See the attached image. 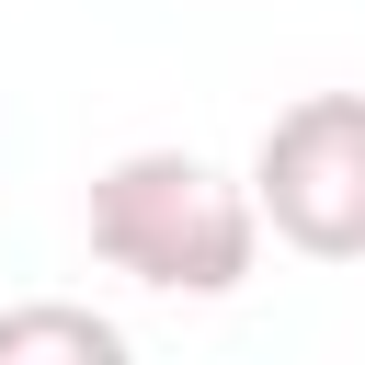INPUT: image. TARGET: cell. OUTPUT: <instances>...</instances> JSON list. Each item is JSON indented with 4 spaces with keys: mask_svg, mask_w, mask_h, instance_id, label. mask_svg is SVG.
<instances>
[{
    "mask_svg": "<svg viewBox=\"0 0 365 365\" xmlns=\"http://www.w3.org/2000/svg\"><path fill=\"white\" fill-rule=\"evenodd\" d=\"M91 251L148 297H240L262 262V205L194 148H125L91 171Z\"/></svg>",
    "mask_w": 365,
    "mask_h": 365,
    "instance_id": "cell-1",
    "label": "cell"
},
{
    "mask_svg": "<svg viewBox=\"0 0 365 365\" xmlns=\"http://www.w3.org/2000/svg\"><path fill=\"white\" fill-rule=\"evenodd\" d=\"M251 205L308 262H365V91H297L251 148Z\"/></svg>",
    "mask_w": 365,
    "mask_h": 365,
    "instance_id": "cell-2",
    "label": "cell"
},
{
    "mask_svg": "<svg viewBox=\"0 0 365 365\" xmlns=\"http://www.w3.org/2000/svg\"><path fill=\"white\" fill-rule=\"evenodd\" d=\"M34 354H68V365H125V331L103 308H11L0 319V365H34Z\"/></svg>",
    "mask_w": 365,
    "mask_h": 365,
    "instance_id": "cell-3",
    "label": "cell"
}]
</instances>
